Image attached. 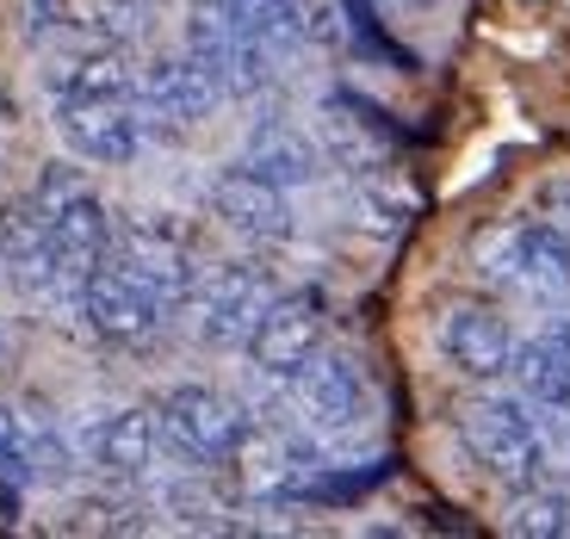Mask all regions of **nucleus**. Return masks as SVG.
Here are the masks:
<instances>
[{
    "instance_id": "obj_2",
    "label": "nucleus",
    "mask_w": 570,
    "mask_h": 539,
    "mask_svg": "<svg viewBox=\"0 0 570 539\" xmlns=\"http://www.w3.org/2000/svg\"><path fill=\"white\" fill-rule=\"evenodd\" d=\"M186 57L224 87V100H255L267 87L273 50L243 26L229 0H186Z\"/></svg>"
},
{
    "instance_id": "obj_9",
    "label": "nucleus",
    "mask_w": 570,
    "mask_h": 539,
    "mask_svg": "<svg viewBox=\"0 0 570 539\" xmlns=\"http://www.w3.org/2000/svg\"><path fill=\"white\" fill-rule=\"evenodd\" d=\"M292 398H298L304 422L316 434H347V428H360L372 415V384L360 372V360L342 354V347H316L304 360V372L292 379Z\"/></svg>"
},
{
    "instance_id": "obj_8",
    "label": "nucleus",
    "mask_w": 570,
    "mask_h": 539,
    "mask_svg": "<svg viewBox=\"0 0 570 539\" xmlns=\"http://www.w3.org/2000/svg\"><path fill=\"white\" fill-rule=\"evenodd\" d=\"M75 311L87 316V329L100 341H118V347H137V341H149L161 329V316H168V304L149 292V285L137 280L130 267H118L112 255L100 261V267L87 273L81 298H75Z\"/></svg>"
},
{
    "instance_id": "obj_25",
    "label": "nucleus",
    "mask_w": 570,
    "mask_h": 539,
    "mask_svg": "<svg viewBox=\"0 0 570 539\" xmlns=\"http://www.w3.org/2000/svg\"><path fill=\"white\" fill-rule=\"evenodd\" d=\"M540 217H546L552 229H564V242H570V180H552V186L540 193Z\"/></svg>"
},
{
    "instance_id": "obj_27",
    "label": "nucleus",
    "mask_w": 570,
    "mask_h": 539,
    "mask_svg": "<svg viewBox=\"0 0 570 539\" xmlns=\"http://www.w3.org/2000/svg\"><path fill=\"white\" fill-rule=\"evenodd\" d=\"M552 335H558V341H564V347H570V316H564V323H552Z\"/></svg>"
},
{
    "instance_id": "obj_10",
    "label": "nucleus",
    "mask_w": 570,
    "mask_h": 539,
    "mask_svg": "<svg viewBox=\"0 0 570 539\" xmlns=\"http://www.w3.org/2000/svg\"><path fill=\"white\" fill-rule=\"evenodd\" d=\"M57 137L94 168H125L142 149L137 100H106V94H69L57 100Z\"/></svg>"
},
{
    "instance_id": "obj_4",
    "label": "nucleus",
    "mask_w": 570,
    "mask_h": 539,
    "mask_svg": "<svg viewBox=\"0 0 570 539\" xmlns=\"http://www.w3.org/2000/svg\"><path fill=\"white\" fill-rule=\"evenodd\" d=\"M161 434L186 465H229V453L248 434V410L212 384H174L168 398L156 403Z\"/></svg>"
},
{
    "instance_id": "obj_13",
    "label": "nucleus",
    "mask_w": 570,
    "mask_h": 539,
    "mask_svg": "<svg viewBox=\"0 0 570 539\" xmlns=\"http://www.w3.org/2000/svg\"><path fill=\"white\" fill-rule=\"evenodd\" d=\"M112 261L137 273V280L168 304V311H174V304H186V292H193V280H199L193 248H186L168 224H149V217H130V224L112 229Z\"/></svg>"
},
{
    "instance_id": "obj_23",
    "label": "nucleus",
    "mask_w": 570,
    "mask_h": 539,
    "mask_svg": "<svg viewBox=\"0 0 570 539\" xmlns=\"http://www.w3.org/2000/svg\"><path fill=\"white\" fill-rule=\"evenodd\" d=\"M509 527L521 539H564L570 533V497L546 483H521L509 502Z\"/></svg>"
},
{
    "instance_id": "obj_14",
    "label": "nucleus",
    "mask_w": 570,
    "mask_h": 539,
    "mask_svg": "<svg viewBox=\"0 0 570 539\" xmlns=\"http://www.w3.org/2000/svg\"><path fill=\"white\" fill-rule=\"evenodd\" d=\"M441 354L453 360L465 379H502L514 366V329L497 304L459 298L441 316Z\"/></svg>"
},
{
    "instance_id": "obj_16",
    "label": "nucleus",
    "mask_w": 570,
    "mask_h": 539,
    "mask_svg": "<svg viewBox=\"0 0 570 539\" xmlns=\"http://www.w3.org/2000/svg\"><path fill=\"white\" fill-rule=\"evenodd\" d=\"M212 212L248 242H285L292 236V199H285V186L267 180V174H255L248 161H236V168H224L212 180Z\"/></svg>"
},
{
    "instance_id": "obj_1",
    "label": "nucleus",
    "mask_w": 570,
    "mask_h": 539,
    "mask_svg": "<svg viewBox=\"0 0 570 539\" xmlns=\"http://www.w3.org/2000/svg\"><path fill=\"white\" fill-rule=\"evenodd\" d=\"M31 212H38L43 236H50V261H57V292L62 298H81L87 273L112 255V212L100 205V193L69 168H43L31 186Z\"/></svg>"
},
{
    "instance_id": "obj_11",
    "label": "nucleus",
    "mask_w": 570,
    "mask_h": 539,
    "mask_svg": "<svg viewBox=\"0 0 570 539\" xmlns=\"http://www.w3.org/2000/svg\"><path fill=\"white\" fill-rule=\"evenodd\" d=\"M248 360L267 379H298L304 360L323 347V298L316 292H279V298L261 311V323L248 329Z\"/></svg>"
},
{
    "instance_id": "obj_17",
    "label": "nucleus",
    "mask_w": 570,
    "mask_h": 539,
    "mask_svg": "<svg viewBox=\"0 0 570 539\" xmlns=\"http://www.w3.org/2000/svg\"><path fill=\"white\" fill-rule=\"evenodd\" d=\"M81 447H87V465H100L106 478H149L168 434H161L156 410H106L87 422Z\"/></svg>"
},
{
    "instance_id": "obj_15",
    "label": "nucleus",
    "mask_w": 570,
    "mask_h": 539,
    "mask_svg": "<svg viewBox=\"0 0 570 539\" xmlns=\"http://www.w3.org/2000/svg\"><path fill=\"white\" fill-rule=\"evenodd\" d=\"M69 447L50 428V415L26 403H0V483H69Z\"/></svg>"
},
{
    "instance_id": "obj_7",
    "label": "nucleus",
    "mask_w": 570,
    "mask_h": 539,
    "mask_svg": "<svg viewBox=\"0 0 570 539\" xmlns=\"http://www.w3.org/2000/svg\"><path fill=\"white\" fill-rule=\"evenodd\" d=\"M224 87L186 57H156L137 69V112H142V130H161V137H180V130H199L205 118L217 112Z\"/></svg>"
},
{
    "instance_id": "obj_21",
    "label": "nucleus",
    "mask_w": 570,
    "mask_h": 539,
    "mask_svg": "<svg viewBox=\"0 0 570 539\" xmlns=\"http://www.w3.org/2000/svg\"><path fill=\"white\" fill-rule=\"evenodd\" d=\"M514 384L528 391L533 403H546V410H558V415H570V347L546 329L540 341H521L514 347Z\"/></svg>"
},
{
    "instance_id": "obj_5",
    "label": "nucleus",
    "mask_w": 570,
    "mask_h": 539,
    "mask_svg": "<svg viewBox=\"0 0 570 539\" xmlns=\"http://www.w3.org/2000/svg\"><path fill=\"white\" fill-rule=\"evenodd\" d=\"M478 267L497 285H514V292H564L570 285V242L546 217L497 224L478 236Z\"/></svg>"
},
{
    "instance_id": "obj_26",
    "label": "nucleus",
    "mask_w": 570,
    "mask_h": 539,
    "mask_svg": "<svg viewBox=\"0 0 570 539\" xmlns=\"http://www.w3.org/2000/svg\"><path fill=\"white\" fill-rule=\"evenodd\" d=\"M26 13H31V31H57L69 26V0H26Z\"/></svg>"
},
{
    "instance_id": "obj_28",
    "label": "nucleus",
    "mask_w": 570,
    "mask_h": 539,
    "mask_svg": "<svg viewBox=\"0 0 570 539\" xmlns=\"http://www.w3.org/2000/svg\"><path fill=\"white\" fill-rule=\"evenodd\" d=\"M0 236H7V217H0Z\"/></svg>"
},
{
    "instance_id": "obj_12",
    "label": "nucleus",
    "mask_w": 570,
    "mask_h": 539,
    "mask_svg": "<svg viewBox=\"0 0 570 539\" xmlns=\"http://www.w3.org/2000/svg\"><path fill=\"white\" fill-rule=\"evenodd\" d=\"M316 137H323V156H335L354 174H379V168H391V156H397L391 118L372 100L347 94V87L323 94V106H316Z\"/></svg>"
},
{
    "instance_id": "obj_20",
    "label": "nucleus",
    "mask_w": 570,
    "mask_h": 539,
    "mask_svg": "<svg viewBox=\"0 0 570 539\" xmlns=\"http://www.w3.org/2000/svg\"><path fill=\"white\" fill-rule=\"evenodd\" d=\"M50 81V94L57 100H69V94H106V100H137V62H130L125 43H94V50H75L62 69L43 75Z\"/></svg>"
},
{
    "instance_id": "obj_19",
    "label": "nucleus",
    "mask_w": 570,
    "mask_h": 539,
    "mask_svg": "<svg viewBox=\"0 0 570 539\" xmlns=\"http://www.w3.org/2000/svg\"><path fill=\"white\" fill-rule=\"evenodd\" d=\"M243 161L255 174H267V180H279V186H311L316 174H323V149H316L292 118H261L243 143Z\"/></svg>"
},
{
    "instance_id": "obj_6",
    "label": "nucleus",
    "mask_w": 570,
    "mask_h": 539,
    "mask_svg": "<svg viewBox=\"0 0 570 539\" xmlns=\"http://www.w3.org/2000/svg\"><path fill=\"white\" fill-rule=\"evenodd\" d=\"M279 298L273 292V273L255 261H224L205 280H193L186 304H193V329H199L205 347H243L248 329L261 323V311Z\"/></svg>"
},
{
    "instance_id": "obj_22",
    "label": "nucleus",
    "mask_w": 570,
    "mask_h": 539,
    "mask_svg": "<svg viewBox=\"0 0 570 539\" xmlns=\"http://www.w3.org/2000/svg\"><path fill=\"white\" fill-rule=\"evenodd\" d=\"M229 7L243 13V26L267 43L273 57H292V50L311 38V19L298 13V0H229Z\"/></svg>"
},
{
    "instance_id": "obj_24",
    "label": "nucleus",
    "mask_w": 570,
    "mask_h": 539,
    "mask_svg": "<svg viewBox=\"0 0 570 539\" xmlns=\"http://www.w3.org/2000/svg\"><path fill=\"white\" fill-rule=\"evenodd\" d=\"M149 7H156V0H100V7H94V26H100L112 43H130L142 26H149Z\"/></svg>"
},
{
    "instance_id": "obj_18",
    "label": "nucleus",
    "mask_w": 570,
    "mask_h": 539,
    "mask_svg": "<svg viewBox=\"0 0 570 539\" xmlns=\"http://www.w3.org/2000/svg\"><path fill=\"white\" fill-rule=\"evenodd\" d=\"M236 478H243L248 497H304V483H311V447L298 434H285V428H255L248 422L243 447L229 453Z\"/></svg>"
},
{
    "instance_id": "obj_3",
    "label": "nucleus",
    "mask_w": 570,
    "mask_h": 539,
    "mask_svg": "<svg viewBox=\"0 0 570 539\" xmlns=\"http://www.w3.org/2000/svg\"><path fill=\"white\" fill-rule=\"evenodd\" d=\"M459 434H465L471 459L502 483H540L546 478V440L533 428V415L514 398H471L459 410Z\"/></svg>"
}]
</instances>
